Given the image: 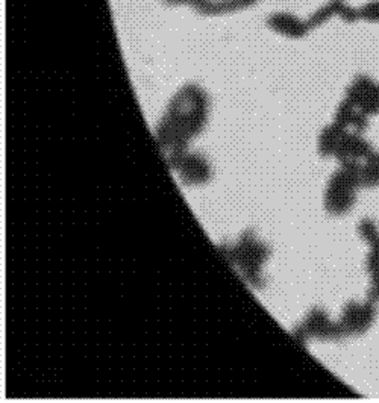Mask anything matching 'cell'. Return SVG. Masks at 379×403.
Returning a JSON list of instances; mask_svg holds the SVG:
<instances>
[{
	"label": "cell",
	"instance_id": "obj_4",
	"mask_svg": "<svg viewBox=\"0 0 379 403\" xmlns=\"http://www.w3.org/2000/svg\"><path fill=\"white\" fill-rule=\"evenodd\" d=\"M376 314V303L368 301L364 303L349 302L344 306L339 323L344 330V335H361L373 326Z\"/></svg>",
	"mask_w": 379,
	"mask_h": 403
},
{
	"label": "cell",
	"instance_id": "obj_14",
	"mask_svg": "<svg viewBox=\"0 0 379 403\" xmlns=\"http://www.w3.org/2000/svg\"><path fill=\"white\" fill-rule=\"evenodd\" d=\"M372 282H371V288H368L367 291V301L372 302V303H379V276L371 277Z\"/></svg>",
	"mask_w": 379,
	"mask_h": 403
},
{
	"label": "cell",
	"instance_id": "obj_12",
	"mask_svg": "<svg viewBox=\"0 0 379 403\" xmlns=\"http://www.w3.org/2000/svg\"><path fill=\"white\" fill-rule=\"evenodd\" d=\"M367 258H366V270L371 275V277L379 276V241L368 246Z\"/></svg>",
	"mask_w": 379,
	"mask_h": 403
},
{
	"label": "cell",
	"instance_id": "obj_9",
	"mask_svg": "<svg viewBox=\"0 0 379 403\" xmlns=\"http://www.w3.org/2000/svg\"><path fill=\"white\" fill-rule=\"evenodd\" d=\"M361 187H379V152H373L371 157L363 162Z\"/></svg>",
	"mask_w": 379,
	"mask_h": 403
},
{
	"label": "cell",
	"instance_id": "obj_8",
	"mask_svg": "<svg viewBox=\"0 0 379 403\" xmlns=\"http://www.w3.org/2000/svg\"><path fill=\"white\" fill-rule=\"evenodd\" d=\"M346 129L332 123L331 126L325 128L319 137V153L322 157H334L337 148H339L340 140L344 136Z\"/></svg>",
	"mask_w": 379,
	"mask_h": 403
},
{
	"label": "cell",
	"instance_id": "obj_13",
	"mask_svg": "<svg viewBox=\"0 0 379 403\" xmlns=\"http://www.w3.org/2000/svg\"><path fill=\"white\" fill-rule=\"evenodd\" d=\"M360 18L368 23H379V0H372L360 8Z\"/></svg>",
	"mask_w": 379,
	"mask_h": 403
},
{
	"label": "cell",
	"instance_id": "obj_11",
	"mask_svg": "<svg viewBox=\"0 0 379 403\" xmlns=\"http://www.w3.org/2000/svg\"><path fill=\"white\" fill-rule=\"evenodd\" d=\"M358 235H360V239L368 246L375 244L379 241V227L373 220L364 219L358 224Z\"/></svg>",
	"mask_w": 379,
	"mask_h": 403
},
{
	"label": "cell",
	"instance_id": "obj_7",
	"mask_svg": "<svg viewBox=\"0 0 379 403\" xmlns=\"http://www.w3.org/2000/svg\"><path fill=\"white\" fill-rule=\"evenodd\" d=\"M176 170L181 174V178L185 184H204L209 179L211 169L208 162L201 157V155H190V157H182L175 165Z\"/></svg>",
	"mask_w": 379,
	"mask_h": 403
},
{
	"label": "cell",
	"instance_id": "obj_2",
	"mask_svg": "<svg viewBox=\"0 0 379 403\" xmlns=\"http://www.w3.org/2000/svg\"><path fill=\"white\" fill-rule=\"evenodd\" d=\"M296 332H298L296 337L302 341V343H305L308 338L332 341L346 337L342 325L334 323L322 309H313Z\"/></svg>",
	"mask_w": 379,
	"mask_h": 403
},
{
	"label": "cell",
	"instance_id": "obj_15",
	"mask_svg": "<svg viewBox=\"0 0 379 403\" xmlns=\"http://www.w3.org/2000/svg\"><path fill=\"white\" fill-rule=\"evenodd\" d=\"M340 14L343 17V20L346 22H356V20H360V9H354L349 6H342L340 9Z\"/></svg>",
	"mask_w": 379,
	"mask_h": 403
},
{
	"label": "cell",
	"instance_id": "obj_6",
	"mask_svg": "<svg viewBox=\"0 0 379 403\" xmlns=\"http://www.w3.org/2000/svg\"><path fill=\"white\" fill-rule=\"evenodd\" d=\"M373 148L371 143H367L361 133L352 131H346L340 140L339 148L335 150L334 157L340 162L346 161H366L373 153Z\"/></svg>",
	"mask_w": 379,
	"mask_h": 403
},
{
	"label": "cell",
	"instance_id": "obj_5",
	"mask_svg": "<svg viewBox=\"0 0 379 403\" xmlns=\"http://www.w3.org/2000/svg\"><path fill=\"white\" fill-rule=\"evenodd\" d=\"M346 99L368 117L379 114V84L372 78L356 76L346 91Z\"/></svg>",
	"mask_w": 379,
	"mask_h": 403
},
{
	"label": "cell",
	"instance_id": "obj_3",
	"mask_svg": "<svg viewBox=\"0 0 379 403\" xmlns=\"http://www.w3.org/2000/svg\"><path fill=\"white\" fill-rule=\"evenodd\" d=\"M267 253L269 252L266 249V246L258 243L254 236L245 235L243 239H241L240 244L237 246V249H234V256H231L229 261L237 260L241 270H243V273H246L247 281L258 284L260 281L257 276L260 265L266 260Z\"/></svg>",
	"mask_w": 379,
	"mask_h": 403
},
{
	"label": "cell",
	"instance_id": "obj_1",
	"mask_svg": "<svg viewBox=\"0 0 379 403\" xmlns=\"http://www.w3.org/2000/svg\"><path fill=\"white\" fill-rule=\"evenodd\" d=\"M340 169L328 182L325 191V208L332 215L349 212L356 202V191L361 187V161L340 162Z\"/></svg>",
	"mask_w": 379,
	"mask_h": 403
},
{
	"label": "cell",
	"instance_id": "obj_10",
	"mask_svg": "<svg viewBox=\"0 0 379 403\" xmlns=\"http://www.w3.org/2000/svg\"><path fill=\"white\" fill-rule=\"evenodd\" d=\"M356 111H358V108L354 105V103H351L349 100L344 99L342 102V105L339 107V109H337V112H335L334 123L335 125H339L340 128L349 131V128L352 126V121H354Z\"/></svg>",
	"mask_w": 379,
	"mask_h": 403
}]
</instances>
